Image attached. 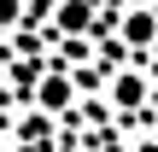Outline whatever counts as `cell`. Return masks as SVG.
Returning a JSON list of instances; mask_svg holds the SVG:
<instances>
[{"label":"cell","instance_id":"cell-1","mask_svg":"<svg viewBox=\"0 0 158 152\" xmlns=\"http://www.w3.org/2000/svg\"><path fill=\"white\" fill-rule=\"evenodd\" d=\"M76 94H82V76L64 70V64H47L41 82L29 88V105L47 111V117H64V111H76Z\"/></svg>","mask_w":158,"mask_h":152},{"label":"cell","instance_id":"cell-2","mask_svg":"<svg viewBox=\"0 0 158 152\" xmlns=\"http://www.w3.org/2000/svg\"><path fill=\"white\" fill-rule=\"evenodd\" d=\"M106 105L117 111V117H135V111H147L152 105V76L147 70H111V82H106Z\"/></svg>","mask_w":158,"mask_h":152},{"label":"cell","instance_id":"cell-3","mask_svg":"<svg viewBox=\"0 0 158 152\" xmlns=\"http://www.w3.org/2000/svg\"><path fill=\"white\" fill-rule=\"evenodd\" d=\"M94 29H100V0H59V6H53V35L88 41Z\"/></svg>","mask_w":158,"mask_h":152},{"label":"cell","instance_id":"cell-4","mask_svg":"<svg viewBox=\"0 0 158 152\" xmlns=\"http://www.w3.org/2000/svg\"><path fill=\"white\" fill-rule=\"evenodd\" d=\"M117 41H123L129 53L158 47V6H129V12L117 18Z\"/></svg>","mask_w":158,"mask_h":152},{"label":"cell","instance_id":"cell-5","mask_svg":"<svg viewBox=\"0 0 158 152\" xmlns=\"http://www.w3.org/2000/svg\"><path fill=\"white\" fill-rule=\"evenodd\" d=\"M53 123H59V117H47V111H35V105H23V117L12 123V141H18V146H59V135H53Z\"/></svg>","mask_w":158,"mask_h":152},{"label":"cell","instance_id":"cell-6","mask_svg":"<svg viewBox=\"0 0 158 152\" xmlns=\"http://www.w3.org/2000/svg\"><path fill=\"white\" fill-rule=\"evenodd\" d=\"M53 6H59V0H18V29H35V23H53Z\"/></svg>","mask_w":158,"mask_h":152},{"label":"cell","instance_id":"cell-7","mask_svg":"<svg viewBox=\"0 0 158 152\" xmlns=\"http://www.w3.org/2000/svg\"><path fill=\"white\" fill-rule=\"evenodd\" d=\"M6 23L18 29V0H0V29H6Z\"/></svg>","mask_w":158,"mask_h":152},{"label":"cell","instance_id":"cell-8","mask_svg":"<svg viewBox=\"0 0 158 152\" xmlns=\"http://www.w3.org/2000/svg\"><path fill=\"white\" fill-rule=\"evenodd\" d=\"M6 152H59V146H18V141H12Z\"/></svg>","mask_w":158,"mask_h":152},{"label":"cell","instance_id":"cell-9","mask_svg":"<svg viewBox=\"0 0 158 152\" xmlns=\"http://www.w3.org/2000/svg\"><path fill=\"white\" fill-rule=\"evenodd\" d=\"M100 152H129V146H123V141H106V146H100Z\"/></svg>","mask_w":158,"mask_h":152},{"label":"cell","instance_id":"cell-10","mask_svg":"<svg viewBox=\"0 0 158 152\" xmlns=\"http://www.w3.org/2000/svg\"><path fill=\"white\" fill-rule=\"evenodd\" d=\"M0 88H6V53H0Z\"/></svg>","mask_w":158,"mask_h":152},{"label":"cell","instance_id":"cell-11","mask_svg":"<svg viewBox=\"0 0 158 152\" xmlns=\"http://www.w3.org/2000/svg\"><path fill=\"white\" fill-rule=\"evenodd\" d=\"M152 141H158V129H152Z\"/></svg>","mask_w":158,"mask_h":152}]
</instances>
